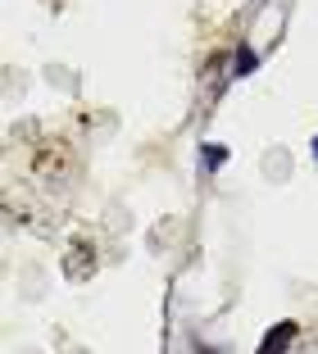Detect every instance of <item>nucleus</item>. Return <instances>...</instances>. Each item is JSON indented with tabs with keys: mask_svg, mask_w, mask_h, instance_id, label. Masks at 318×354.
<instances>
[{
	"mask_svg": "<svg viewBox=\"0 0 318 354\" xmlns=\"http://www.w3.org/2000/svg\"><path fill=\"white\" fill-rule=\"evenodd\" d=\"M291 341H296V323H273L268 336H264V345H259V354H282Z\"/></svg>",
	"mask_w": 318,
	"mask_h": 354,
	"instance_id": "f257e3e1",
	"label": "nucleus"
},
{
	"mask_svg": "<svg viewBox=\"0 0 318 354\" xmlns=\"http://www.w3.org/2000/svg\"><path fill=\"white\" fill-rule=\"evenodd\" d=\"M205 150V155H200V164L209 168V173H214V168H223L227 164V146H200Z\"/></svg>",
	"mask_w": 318,
	"mask_h": 354,
	"instance_id": "f03ea898",
	"label": "nucleus"
},
{
	"mask_svg": "<svg viewBox=\"0 0 318 354\" xmlns=\"http://www.w3.org/2000/svg\"><path fill=\"white\" fill-rule=\"evenodd\" d=\"M255 64H259V59H255V50H246V46H241V50H236V68H232V77H246Z\"/></svg>",
	"mask_w": 318,
	"mask_h": 354,
	"instance_id": "7ed1b4c3",
	"label": "nucleus"
},
{
	"mask_svg": "<svg viewBox=\"0 0 318 354\" xmlns=\"http://www.w3.org/2000/svg\"><path fill=\"white\" fill-rule=\"evenodd\" d=\"M314 159H318V136H314Z\"/></svg>",
	"mask_w": 318,
	"mask_h": 354,
	"instance_id": "20e7f679",
	"label": "nucleus"
}]
</instances>
